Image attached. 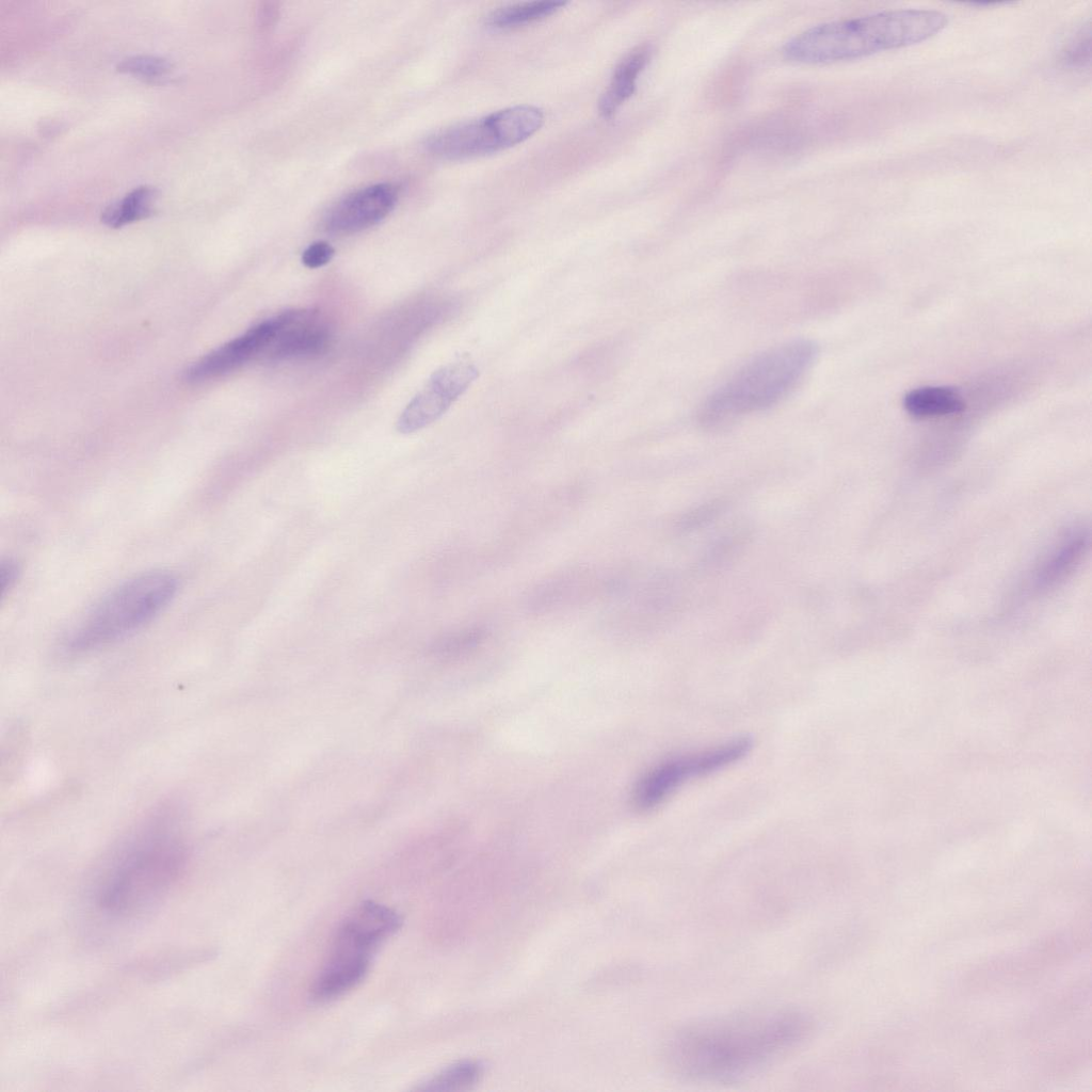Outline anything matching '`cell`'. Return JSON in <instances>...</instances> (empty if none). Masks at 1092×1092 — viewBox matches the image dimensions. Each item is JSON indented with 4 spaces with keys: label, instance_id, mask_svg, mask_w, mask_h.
Instances as JSON below:
<instances>
[{
    "label": "cell",
    "instance_id": "23",
    "mask_svg": "<svg viewBox=\"0 0 1092 1092\" xmlns=\"http://www.w3.org/2000/svg\"><path fill=\"white\" fill-rule=\"evenodd\" d=\"M333 246L325 241H317L307 246L302 254V262L310 269L326 264L334 256Z\"/></svg>",
    "mask_w": 1092,
    "mask_h": 1092
},
{
    "label": "cell",
    "instance_id": "24",
    "mask_svg": "<svg viewBox=\"0 0 1092 1092\" xmlns=\"http://www.w3.org/2000/svg\"><path fill=\"white\" fill-rule=\"evenodd\" d=\"M19 568L16 562L7 559L1 562L0 565V589L1 597L3 598L6 592L15 584L18 577Z\"/></svg>",
    "mask_w": 1092,
    "mask_h": 1092
},
{
    "label": "cell",
    "instance_id": "21",
    "mask_svg": "<svg viewBox=\"0 0 1092 1092\" xmlns=\"http://www.w3.org/2000/svg\"><path fill=\"white\" fill-rule=\"evenodd\" d=\"M484 637L485 630L480 626L467 627L440 639L435 651L444 655L461 653L477 646Z\"/></svg>",
    "mask_w": 1092,
    "mask_h": 1092
},
{
    "label": "cell",
    "instance_id": "3",
    "mask_svg": "<svg viewBox=\"0 0 1092 1092\" xmlns=\"http://www.w3.org/2000/svg\"><path fill=\"white\" fill-rule=\"evenodd\" d=\"M948 23L935 10L901 9L814 26L783 47L787 60L822 64L854 60L924 42Z\"/></svg>",
    "mask_w": 1092,
    "mask_h": 1092
},
{
    "label": "cell",
    "instance_id": "9",
    "mask_svg": "<svg viewBox=\"0 0 1092 1092\" xmlns=\"http://www.w3.org/2000/svg\"><path fill=\"white\" fill-rule=\"evenodd\" d=\"M478 375V368L468 358L457 359L436 370L401 413L397 421L398 431L408 434L436 421Z\"/></svg>",
    "mask_w": 1092,
    "mask_h": 1092
},
{
    "label": "cell",
    "instance_id": "7",
    "mask_svg": "<svg viewBox=\"0 0 1092 1092\" xmlns=\"http://www.w3.org/2000/svg\"><path fill=\"white\" fill-rule=\"evenodd\" d=\"M544 123L543 111L519 105L459 123L431 134L425 150L445 160H461L508 149L533 135Z\"/></svg>",
    "mask_w": 1092,
    "mask_h": 1092
},
{
    "label": "cell",
    "instance_id": "2",
    "mask_svg": "<svg viewBox=\"0 0 1092 1092\" xmlns=\"http://www.w3.org/2000/svg\"><path fill=\"white\" fill-rule=\"evenodd\" d=\"M179 815L172 805H163L115 850L94 887V902L101 914L114 919L138 917L178 885L190 861Z\"/></svg>",
    "mask_w": 1092,
    "mask_h": 1092
},
{
    "label": "cell",
    "instance_id": "5",
    "mask_svg": "<svg viewBox=\"0 0 1092 1092\" xmlns=\"http://www.w3.org/2000/svg\"><path fill=\"white\" fill-rule=\"evenodd\" d=\"M177 591L178 579L167 571L145 572L126 580L87 613L67 640V649L84 653L130 636L158 615Z\"/></svg>",
    "mask_w": 1092,
    "mask_h": 1092
},
{
    "label": "cell",
    "instance_id": "22",
    "mask_svg": "<svg viewBox=\"0 0 1092 1092\" xmlns=\"http://www.w3.org/2000/svg\"><path fill=\"white\" fill-rule=\"evenodd\" d=\"M722 507L723 504L720 502H711L687 513L679 521L680 529L693 530L702 527L716 518L722 510Z\"/></svg>",
    "mask_w": 1092,
    "mask_h": 1092
},
{
    "label": "cell",
    "instance_id": "6",
    "mask_svg": "<svg viewBox=\"0 0 1092 1092\" xmlns=\"http://www.w3.org/2000/svg\"><path fill=\"white\" fill-rule=\"evenodd\" d=\"M401 926L386 905L363 902L339 927L327 960L312 986V998L328 1001L356 987L366 977L379 946Z\"/></svg>",
    "mask_w": 1092,
    "mask_h": 1092
},
{
    "label": "cell",
    "instance_id": "14",
    "mask_svg": "<svg viewBox=\"0 0 1092 1092\" xmlns=\"http://www.w3.org/2000/svg\"><path fill=\"white\" fill-rule=\"evenodd\" d=\"M902 404L906 413L915 418L953 415L965 408L959 391L948 386L914 388L903 396Z\"/></svg>",
    "mask_w": 1092,
    "mask_h": 1092
},
{
    "label": "cell",
    "instance_id": "16",
    "mask_svg": "<svg viewBox=\"0 0 1092 1092\" xmlns=\"http://www.w3.org/2000/svg\"><path fill=\"white\" fill-rule=\"evenodd\" d=\"M157 190L149 186H140L128 192L123 198L110 204L101 213V221L110 227H121L136 220L146 218L151 212V205Z\"/></svg>",
    "mask_w": 1092,
    "mask_h": 1092
},
{
    "label": "cell",
    "instance_id": "20",
    "mask_svg": "<svg viewBox=\"0 0 1092 1092\" xmlns=\"http://www.w3.org/2000/svg\"><path fill=\"white\" fill-rule=\"evenodd\" d=\"M1061 62L1065 67L1083 68L1090 63V25L1082 26L1065 44L1061 52Z\"/></svg>",
    "mask_w": 1092,
    "mask_h": 1092
},
{
    "label": "cell",
    "instance_id": "19",
    "mask_svg": "<svg viewBox=\"0 0 1092 1092\" xmlns=\"http://www.w3.org/2000/svg\"><path fill=\"white\" fill-rule=\"evenodd\" d=\"M167 59L154 54H136L123 59L117 64V69L146 79H156L164 76L171 69Z\"/></svg>",
    "mask_w": 1092,
    "mask_h": 1092
},
{
    "label": "cell",
    "instance_id": "13",
    "mask_svg": "<svg viewBox=\"0 0 1092 1092\" xmlns=\"http://www.w3.org/2000/svg\"><path fill=\"white\" fill-rule=\"evenodd\" d=\"M652 54L648 45H641L627 53L614 68L611 81L598 101L599 113L608 118L633 94L637 80Z\"/></svg>",
    "mask_w": 1092,
    "mask_h": 1092
},
{
    "label": "cell",
    "instance_id": "15",
    "mask_svg": "<svg viewBox=\"0 0 1092 1092\" xmlns=\"http://www.w3.org/2000/svg\"><path fill=\"white\" fill-rule=\"evenodd\" d=\"M1086 546L1087 537L1082 532L1069 535L1038 567L1031 578V587L1043 591L1057 584L1074 568Z\"/></svg>",
    "mask_w": 1092,
    "mask_h": 1092
},
{
    "label": "cell",
    "instance_id": "1",
    "mask_svg": "<svg viewBox=\"0 0 1092 1092\" xmlns=\"http://www.w3.org/2000/svg\"><path fill=\"white\" fill-rule=\"evenodd\" d=\"M813 1029L809 1015L791 1007L709 1017L677 1030L668 1043L667 1060L674 1073L688 1079H736L786 1056Z\"/></svg>",
    "mask_w": 1092,
    "mask_h": 1092
},
{
    "label": "cell",
    "instance_id": "10",
    "mask_svg": "<svg viewBox=\"0 0 1092 1092\" xmlns=\"http://www.w3.org/2000/svg\"><path fill=\"white\" fill-rule=\"evenodd\" d=\"M399 192L389 182L360 188L339 199L324 216V228L334 235H350L384 220L396 207Z\"/></svg>",
    "mask_w": 1092,
    "mask_h": 1092
},
{
    "label": "cell",
    "instance_id": "11",
    "mask_svg": "<svg viewBox=\"0 0 1092 1092\" xmlns=\"http://www.w3.org/2000/svg\"><path fill=\"white\" fill-rule=\"evenodd\" d=\"M271 319L273 334L262 353L269 360L311 356L328 343V327L314 310H288Z\"/></svg>",
    "mask_w": 1092,
    "mask_h": 1092
},
{
    "label": "cell",
    "instance_id": "17",
    "mask_svg": "<svg viewBox=\"0 0 1092 1092\" xmlns=\"http://www.w3.org/2000/svg\"><path fill=\"white\" fill-rule=\"evenodd\" d=\"M567 4V1H531L511 4L492 12L488 23L496 28H513L548 17Z\"/></svg>",
    "mask_w": 1092,
    "mask_h": 1092
},
{
    "label": "cell",
    "instance_id": "12",
    "mask_svg": "<svg viewBox=\"0 0 1092 1092\" xmlns=\"http://www.w3.org/2000/svg\"><path fill=\"white\" fill-rule=\"evenodd\" d=\"M273 334L272 320L251 327L244 334L215 349L194 363L187 371L189 381L199 382L223 375L262 355Z\"/></svg>",
    "mask_w": 1092,
    "mask_h": 1092
},
{
    "label": "cell",
    "instance_id": "8",
    "mask_svg": "<svg viewBox=\"0 0 1092 1092\" xmlns=\"http://www.w3.org/2000/svg\"><path fill=\"white\" fill-rule=\"evenodd\" d=\"M752 745L750 738L742 737L711 749L662 760L639 780L632 792V804L640 810L655 808L685 782L738 761L750 752Z\"/></svg>",
    "mask_w": 1092,
    "mask_h": 1092
},
{
    "label": "cell",
    "instance_id": "18",
    "mask_svg": "<svg viewBox=\"0 0 1092 1092\" xmlns=\"http://www.w3.org/2000/svg\"><path fill=\"white\" fill-rule=\"evenodd\" d=\"M483 1067L479 1062L463 1061L448 1066L439 1074L433 1076L417 1090L423 1091H454L462 1090L476 1083L482 1076Z\"/></svg>",
    "mask_w": 1092,
    "mask_h": 1092
},
{
    "label": "cell",
    "instance_id": "4",
    "mask_svg": "<svg viewBox=\"0 0 1092 1092\" xmlns=\"http://www.w3.org/2000/svg\"><path fill=\"white\" fill-rule=\"evenodd\" d=\"M817 354V344L805 338L760 352L704 399L696 422L705 430H719L776 405L797 387Z\"/></svg>",
    "mask_w": 1092,
    "mask_h": 1092
}]
</instances>
